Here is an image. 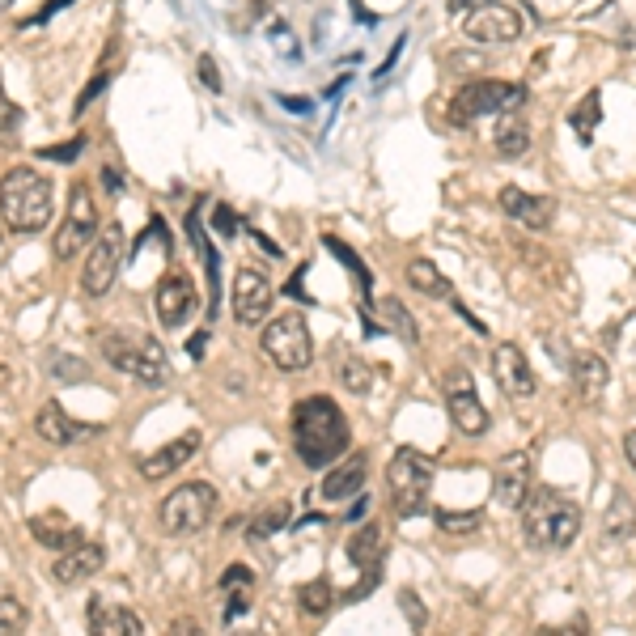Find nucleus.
Returning <instances> with one entry per match:
<instances>
[{
  "label": "nucleus",
  "instance_id": "1",
  "mask_svg": "<svg viewBox=\"0 0 636 636\" xmlns=\"http://www.w3.org/2000/svg\"><path fill=\"white\" fill-rule=\"evenodd\" d=\"M293 450L310 471H327L348 450L352 429L331 395H306L293 403Z\"/></svg>",
  "mask_w": 636,
  "mask_h": 636
},
{
  "label": "nucleus",
  "instance_id": "2",
  "mask_svg": "<svg viewBox=\"0 0 636 636\" xmlns=\"http://www.w3.org/2000/svg\"><path fill=\"white\" fill-rule=\"evenodd\" d=\"M51 212H56V191H51L47 174H39L34 166H13L0 179V221L9 234H43L51 225Z\"/></svg>",
  "mask_w": 636,
  "mask_h": 636
},
{
  "label": "nucleus",
  "instance_id": "3",
  "mask_svg": "<svg viewBox=\"0 0 636 636\" xmlns=\"http://www.w3.org/2000/svg\"><path fill=\"white\" fill-rule=\"evenodd\" d=\"M581 530V505L564 492L543 488L522 505V539L539 552H564Z\"/></svg>",
  "mask_w": 636,
  "mask_h": 636
},
{
  "label": "nucleus",
  "instance_id": "4",
  "mask_svg": "<svg viewBox=\"0 0 636 636\" xmlns=\"http://www.w3.org/2000/svg\"><path fill=\"white\" fill-rule=\"evenodd\" d=\"M98 348H102V361L119 369V374H132L136 382L145 386H162L170 378V365H166V348L153 340V335H140V331H102L98 335Z\"/></svg>",
  "mask_w": 636,
  "mask_h": 636
},
{
  "label": "nucleus",
  "instance_id": "5",
  "mask_svg": "<svg viewBox=\"0 0 636 636\" xmlns=\"http://www.w3.org/2000/svg\"><path fill=\"white\" fill-rule=\"evenodd\" d=\"M386 484H391V505L399 518L429 514V492H433V463L412 446H399L395 458L386 463Z\"/></svg>",
  "mask_w": 636,
  "mask_h": 636
},
{
  "label": "nucleus",
  "instance_id": "6",
  "mask_svg": "<svg viewBox=\"0 0 636 636\" xmlns=\"http://www.w3.org/2000/svg\"><path fill=\"white\" fill-rule=\"evenodd\" d=\"M526 85L518 81H467L463 90L450 98V123L454 128H471L484 115H505L526 106Z\"/></svg>",
  "mask_w": 636,
  "mask_h": 636
},
{
  "label": "nucleus",
  "instance_id": "7",
  "mask_svg": "<svg viewBox=\"0 0 636 636\" xmlns=\"http://www.w3.org/2000/svg\"><path fill=\"white\" fill-rule=\"evenodd\" d=\"M212 514H217V488L204 484V480H191L183 488H174L162 501V530L174 539L200 535V530L212 522Z\"/></svg>",
  "mask_w": 636,
  "mask_h": 636
},
{
  "label": "nucleus",
  "instance_id": "8",
  "mask_svg": "<svg viewBox=\"0 0 636 636\" xmlns=\"http://www.w3.org/2000/svg\"><path fill=\"white\" fill-rule=\"evenodd\" d=\"M263 352H268V361L276 369H285V374H302L310 369L314 361V340H310V327L302 314H280L272 318L268 327H263Z\"/></svg>",
  "mask_w": 636,
  "mask_h": 636
},
{
  "label": "nucleus",
  "instance_id": "9",
  "mask_svg": "<svg viewBox=\"0 0 636 636\" xmlns=\"http://www.w3.org/2000/svg\"><path fill=\"white\" fill-rule=\"evenodd\" d=\"M98 204H94V187L90 183H73L68 187V212H64V225L56 242H51V255H56L60 263L64 259H77L85 246H90L98 238Z\"/></svg>",
  "mask_w": 636,
  "mask_h": 636
},
{
  "label": "nucleus",
  "instance_id": "10",
  "mask_svg": "<svg viewBox=\"0 0 636 636\" xmlns=\"http://www.w3.org/2000/svg\"><path fill=\"white\" fill-rule=\"evenodd\" d=\"M119 268H123V229L111 221V225L98 229V238L90 242V255H85V263H81V293L90 297V302L106 297L115 285Z\"/></svg>",
  "mask_w": 636,
  "mask_h": 636
},
{
  "label": "nucleus",
  "instance_id": "11",
  "mask_svg": "<svg viewBox=\"0 0 636 636\" xmlns=\"http://www.w3.org/2000/svg\"><path fill=\"white\" fill-rule=\"evenodd\" d=\"M458 26H463L467 39L475 43H492V47H501V43H518L522 39V13L514 5H505V0H488V5L480 9H471L467 17H458Z\"/></svg>",
  "mask_w": 636,
  "mask_h": 636
},
{
  "label": "nucleus",
  "instance_id": "12",
  "mask_svg": "<svg viewBox=\"0 0 636 636\" xmlns=\"http://www.w3.org/2000/svg\"><path fill=\"white\" fill-rule=\"evenodd\" d=\"M446 408H450V420L454 429L463 437H484L488 433V408L480 403V395H475L471 386V374H463V369H454L450 382H446Z\"/></svg>",
  "mask_w": 636,
  "mask_h": 636
},
{
  "label": "nucleus",
  "instance_id": "13",
  "mask_svg": "<svg viewBox=\"0 0 636 636\" xmlns=\"http://www.w3.org/2000/svg\"><path fill=\"white\" fill-rule=\"evenodd\" d=\"M191 310H196V285H191V276L166 272L153 289V314H157V323H162V331L183 327Z\"/></svg>",
  "mask_w": 636,
  "mask_h": 636
},
{
  "label": "nucleus",
  "instance_id": "14",
  "mask_svg": "<svg viewBox=\"0 0 636 636\" xmlns=\"http://www.w3.org/2000/svg\"><path fill=\"white\" fill-rule=\"evenodd\" d=\"M272 280L255 268H238L234 276V318L242 327H259L272 310Z\"/></svg>",
  "mask_w": 636,
  "mask_h": 636
},
{
  "label": "nucleus",
  "instance_id": "15",
  "mask_svg": "<svg viewBox=\"0 0 636 636\" xmlns=\"http://www.w3.org/2000/svg\"><path fill=\"white\" fill-rule=\"evenodd\" d=\"M492 378L509 399H530L535 395V369H530L526 352L518 344H497L492 348Z\"/></svg>",
  "mask_w": 636,
  "mask_h": 636
},
{
  "label": "nucleus",
  "instance_id": "16",
  "mask_svg": "<svg viewBox=\"0 0 636 636\" xmlns=\"http://www.w3.org/2000/svg\"><path fill=\"white\" fill-rule=\"evenodd\" d=\"M34 433H39L43 441H51V446H77V441H90L98 433V424L77 420L73 412L51 399L39 408V416H34Z\"/></svg>",
  "mask_w": 636,
  "mask_h": 636
},
{
  "label": "nucleus",
  "instance_id": "17",
  "mask_svg": "<svg viewBox=\"0 0 636 636\" xmlns=\"http://www.w3.org/2000/svg\"><path fill=\"white\" fill-rule=\"evenodd\" d=\"M530 497V454H505L492 475V501L501 509H522Z\"/></svg>",
  "mask_w": 636,
  "mask_h": 636
},
{
  "label": "nucleus",
  "instance_id": "18",
  "mask_svg": "<svg viewBox=\"0 0 636 636\" xmlns=\"http://www.w3.org/2000/svg\"><path fill=\"white\" fill-rule=\"evenodd\" d=\"M200 429H191V433H183L179 441H170V446H162V450H153V454H145L140 458V475H145L149 484H157V480H170L174 471H183L191 458H196V450H200Z\"/></svg>",
  "mask_w": 636,
  "mask_h": 636
},
{
  "label": "nucleus",
  "instance_id": "19",
  "mask_svg": "<svg viewBox=\"0 0 636 636\" xmlns=\"http://www.w3.org/2000/svg\"><path fill=\"white\" fill-rule=\"evenodd\" d=\"M365 480H369V458L365 454H348L344 463H331V471L323 475V488H318V497H323L327 505L352 501V497H361Z\"/></svg>",
  "mask_w": 636,
  "mask_h": 636
},
{
  "label": "nucleus",
  "instance_id": "20",
  "mask_svg": "<svg viewBox=\"0 0 636 636\" xmlns=\"http://www.w3.org/2000/svg\"><path fill=\"white\" fill-rule=\"evenodd\" d=\"M501 212L514 217L518 225L535 229V234H543V229L556 221V200L530 196V191H522V187H501Z\"/></svg>",
  "mask_w": 636,
  "mask_h": 636
},
{
  "label": "nucleus",
  "instance_id": "21",
  "mask_svg": "<svg viewBox=\"0 0 636 636\" xmlns=\"http://www.w3.org/2000/svg\"><path fill=\"white\" fill-rule=\"evenodd\" d=\"M102 564H106L102 543H73L68 552H56L51 577H56L60 586H81V581H90V577L102 569Z\"/></svg>",
  "mask_w": 636,
  "mask_h": 636
},
{
  "label": "nucleus",
  "instance_id": "22",
  "mask_svg": "<svg viewBox=\"0 0 636 636\" xmlns=\"http://www.w3.org/2000/svg\"><path fill=\"white\" fill-rule=\"evenodd\" d=\"M26 530L34 535V543L47 547V552H68L73 543H81L77 522L68 518V514H60V509H43V514H34L26 522Z\"/></svg>",
  "mask_w": 636,
  "mask_h": 636
},
{
  "label": "nucleus",
  "instance_id": "23",
  "mask_svg": "<svg viewBox=\"0 0 636 636\" xmlns=\"http://www.w3.org/2000/svg\"><path fill=\"white\" fill-rule=\"evenodd\" d=\"M85 620H90V632H102V636H140L145 632V624H140V615L132 607L102 603V598H94V603L85 607Z\"/></svg>",
  "mask_w": 636,
  "mask_h": 636
},
{
  "label": "nucleus",
  "instance_id": "24",
  "mask_svg": "<svg viewBox=\"0 0 636 636\" xmlns=\"http://www.w3.org/2000/svg\"><path fill=\"white\" fill-rule=\"evenodd\" d=\"M386 547H391V539H386V526L369 522V526H361V530H352V539H348V560L357 564V569H374V573H382Z\"/></svg>",
  "mask_w": 636,
  "mask_h": 636
},
{
  "label": "nucleus",
  "instance_id": "25",
  "mask_svg": "<svg viewBox=\"0 0 636 636\" xmlns=\"http://www.w3.org/2000/svg\"><path fill=\"white\" fill-rule=\"evenodd\" d=\"M573 378H577L581 399L598 403V395H603L607 382H611V369H607V361L598 357V352H577V357H573Z\"/></svg>",
  "mask_w": 636,
  "mask_h": 636
},
{
  "label": "nucleus",
  "instance_id": "26",
  "mask_svg": "<svg viewBox=\"0 0 636 636\" xmlns=\"http://www.w3.org/2000/svg\"><path fill=\"white\" fill-rule=\"evenodd\" d=\"M408 285L424 297H437V302H454V285L441 276V268L433 259H412L408 263Z\"/></svg>",
  "mask_w": 636,
  "mask_h": 636
},
{
  "label": "nucleus",
  "instance_id": "27",
  "mask_svg": "<svg viewBox=\"0 0 636 636\" xmlns=\"http://www.w3.org/2000/svg\"><path fill=\"white\" fill-rule=\"evenodd\" d=\"M603 530H607L611 543H624V539L636 535V505L624 497V492H615V501H611L607 518H603Z\"/></svg>",
  "mask_w": 636,
  "mask_h": 636
},
{
  "label": "nucleus",
  "instance_id": "28",
  "mask_svg": "<svg viewBox=\"0 0 636 636\" xmlns=\"http://www.w3.org/2000/svg\"><path fill=\"white\" fill-rule=\"evenodd\" d=\"M497 153H501V162H518V157H526V149H530V128L522 119H505V123H497Z\"/></svg>",
  "mask_w": 636,
  "mask_h": 636
},
{
  "label": "nucleus",
  "instance_id": "29",
  "mask_svg": "<svg viewBox=\"0 0 636 636\" xmlns=\"http://www.w3.org/2000/svg\"><path fill=\"white\" fill-rule=\"evenodd\" d=\"M187 238H191V246L200 251V259H204V272H208V285H212V314H217V255H212V246H208V238H204V221L196 217V208L187 212Z\"/></svg>",
  "mask_w": 636,
  "mask_h": 636
},
{
  "label": "nucleus",
  "instance_id": "30",
  "mask_svg": "<svg viewBox=\"0 0 636 636\" xmlns=\"http://www.w3.org/2000/svg\"><path fill=\"white\" fill-rule=\"evenodd\" d=\"M569 123H573V128H577V136H581V145H590V140H594V128H598V123H603V98H598V94L590 90L586 98H581V102L573 106V115H569Z\"/></svg>",
  "mask_w": 636,
  "mask_h": 636
},
{
  "label": "nucleus",
  "instance_id": "31",
  "mask_svg": "<svg viewBox=\"0 0 636 636\" xmlns=\"http://www.w3.org/2000/svg\"><path fill=\"white\" fill-rule=\"evenodd\" d=\"M382 318H386V327H391L403 344H420V327H416V318L408 314V306H403L399 297H382Z\"/></svg>",
  "mask_w": 636,
  "mask_h": 636
},
{
  "label": "nucleus",
  "instance_id": "32",
  "mask_svg": "<svg viewBox=\"0 0 636 636\" xmlns=\"http://www.w3.org/2000/svg\"><path fill=\"white\" fill-rule=\"evenodd\" d=\"M335 603V586L327 577H318V581H306V586H297V607H302L306 615H327Z\"/></svg>",
  "mask_w": 636,
  "mask_h": 636
},
{
  "label": "nucleus",
  "instance_id": "33",
  "mask_svg": "<svg viewBox=\"0 0 636 636\" xmlns=\"http://www.w3.org/2000/svg\"><path fill=\"white\" fill-rule=\"evenodd\" d=\"M340 382H344V391L352 395H369V386H374V369H369V361L361 357H340Z\"/></svg>",
  "mask_w": 636,
  "mask_h": 636
},
{
  "label": "nucleus",
  "instance_id": "34",
  "mask_svg": "<svg viewBox=\"0 0 636 636\" xmlns=\"http://www.w3.org/2000/svg\"><path fill=\"white\" fill-rule=\"evenodd\" d=\"M289 514H293V505H289V501H276V505H268V509H263V514L251 522V539H272L276 530H285Z\"/></svg>",
  "mask_w": 636,
  "mask_h": 636
},
{
  "label": "nucleus",
  "instance_id": "35",
  "mask_svg": "<svg viewBox=\"0 0 636 636\" xmlns=\"http://www.w3.org/2000/svg\"><path fill=\"white\" fill-rule=\"evenodd\" d=\"M323 246H327L331 255H340V263H344L352 276H357V285H361V289H369V280H374V276H369V268L357 259V251H352V246H344L340 238H331V234H323Z\"/></svg>",
  "mask_w": 636,
  "mask_h": 636
},
{
  "label": "nucleus",
  "instance_id": "36",
  "mask_svg": "<svg viewBox=\"0 0 636 636\" xmlns=\"http://www.w3.org/2000/svg\"><path fill=\"white\" fill-rule=\"evenodd\" d=\"M437 526L446 530V535H471V530L484 526V514L480 509H471V514H454V509H437Z\"/></svg>",
  "mask_w": 636,
  "mask_h": 636
},
{
  "label": "nucleus",
  "instance_id": "37",
  "mask_svg": "<svg viewBox=\"0 0 636 636\" xmlns=\"http://www.w3.org/2000/svg\"><path fill=\"white\" fill-rule=\"evenodd\" d=\"M22 119H26V111H22V106H17V102L5 94V77H0V140H5V145L17 136V128H22Z\"/></svg>",
  "mask_w": 636,
  "mask_h": 636
},
{
  "label": "nucleus",
  "instance_id": "38",
  "mask_svg": "<svg viewBox=\"0 0 636 636\" xmlns=\"http://www.w3.org/2000/svg\"><path fill=\"white\" fill-rule=\"evenodd\" d=\"M26 628H30L26 603H17V598H0V632L13 636V632H26Z\"/></svg>",
  "mask_w": 636,
  "mask_h": 636
},
{
  "label": "nucleus",
  "instance_id": "39",
  "mask_svg": "<svg viewBox=\"0 0 636 636\" xmlns=\"http://www.w3.org/2000/svg\"><path fill=\"white\" fill-rule=\"evenodd\" d=\"M47 374L60 378V382H81V378H85V365H81L77 357H51Z\"/></svg>",
  "mask_w": 636,
  "mask_h": 636
},
{
  "label": "nucleus",
  "instance_id": "40",
  "mask_svg": "<svg viewBox=\"0 0 636 636\" xmlns=\"http://www.w3.org/2000/svg\"><path fill=\"white\" fill-rule=\"evenodd\" d=\"M268 39L276 43V51H280V56H285V60H297V56H302V43H297V39H293V34H289V26H285V22H276V26L268 30Z\"/></svg>",
  "mask_w": 636,
  "mask_h": 636
},
{
  "label": "nucleus",
  "instance_id": "41",
  "mask_svg": "<svg viewBox=\"0 0 636 636\" xmlns=\"http://www.w3.org/2000/svg\"><path fill=\"white\" fill-rule=\"evenodd\" d=\"M212 229H217L221 238H234L238 229H242V221H238V212L229 208V204H217V212H212Z\"/></svg>",
  "mask_w": 636,
  "mask_h": 636
},
{
  "label": "nucleus",
  "instance_id": "42",
  "mask_svg": "<svg viewBox=\"0 0 636 636\" xmlns=\"http://www.w3.org/2000/svg\"><path fill=\"white\" fill-rule=\"evenodd\" d=\"M106 81H111V68H102V73H98V77H94V81L81 90V98H77V106H73L77 115H85V111H90V102H94V98L106 90Z\"/></svg>",
  "mask_w": 636,
  "mask_h": 636
},
{
  "label": "nucleus",
  "instance_id": "43",
  "mask_svg": "<svg viewBox=\"0 0 636 636\" xmlns=\"http://www.w3.org/2000/svg\"><path fill=\"white\" fill-rule=\"evenodd\" d=\"M225 594L234 598V603H225V624H229V620H238L242 611H251V586H229Z\"/></svg>",
  "mask_w": 636,
  "mask_h": 636
},
{
  "label": "nucleus",
  "instance_id": "44",
  "mask_svg": "<svg viewBox=\"0 0 636 636\" xmlns=\"http://www.w3.org/2000/svg\"><path fill=\"white\" fill-rule=\"evenodd\" d=\"M85 149V136H73L68 145H56V149H39V157H47V162H77V153Z\"/></svg>",
  "mask_w": 636,
  "mask_h": 636
},
{
  "label": "nucleus",
  "instance_id": "45",
  "mask_svg": "<svg viewBox=\"0 0 636 636\" xmlns=\"http://www.w3.org/2000/svg\"><path fill=\"white\" fill-rule=\"evenodd\" d=\"M200 81H204V90H212V94H221V73H217V60L212 56H200Z\"/></svg>",
  "mask_w": 636,
  "mask_h": 636
},
{
  "label": "nucleus",
  "instance_id": "46",
  "mask_svg": "<svg viewBox=\"0 0 636 636\" xmlns=\"http://www.w3.org/2000/svg\"><path fill=\"white\" fill-rule=\"evenodd\" d=\"M68 5H73V0H47V5H43L39 13H34V17H30V22H22V26H43V22H47V17H51V13H60V9H68Z\"/></svg>",
  "mask_w": 636,
  "mask_h": 636
},
{
  "label": "nucleus",
  "instance_id": "47",
  "mask_svg": "<svg viewBox=\"0 0 636 636\" xmlns=\"http://www.w3.org/2000/svg\"><path fill=\"white\" fill-rule=\"evenodd\" d=\"M399 603H403V611H408V620L420 628V624H424V607L416 603V594H412V590H403V594H399Z\"/></svg>",
  "mask_w": 636,
  "mask_h": 636
},
{
  "label": "nucleus",
  "instance_id": "48",
  "mask_svg": "<svg viewBox=\"0 0 636 636\" xmlns=\"http://www.w3.org/2000/svg\"><path fill=\"white\" fill-rule=\"evenodd\" d=\"M102 187L111 191V196H123V179H119L115 166H102Z\"/></svg>",
  "mask_w": 636,
  "mask_h": 636
},
{
  "label": "nucleus",
  "instance_id": "49",
  "mask_svg": "<svg viewBox=\"0 0 636 636\" xmlns=\"http://www.w3.org/2000/svg\"><path fill=\"white\" fill-rule=\"evenodd\" d=\"M480 5H488V0H446V9H450V17H467L471 9H480Z\"/></svg>",
  "mask_w": 636,
  "mask_h": 636
},
{
  "label": "nucleus",
  "instance_id": "50",
  "mask_svg": "<svg viewBox=\"0 0 636 636\" xmlns=\"http://www.w3.org/2000/svg\"><path fill=\"white\" fill-rule=\"evenodd\" d=\"M403 43H408V34H399V39H395V47H391V56H386V60H382V68H378V77H386V73H391V68H395V60L403 56Z\"/></svg>",
  "mask_w": 636,
  "mask_h": 636
},
{
  "label": "nucleus",
  "instance_id": "51",
  "mask_svg": "<svg viewBox=\"0 0 636 636\" xmlns=\"http://www.w3.org/2000/svg\"><path fill=\"white\" fill-rule=\"evenodd\" d=\"M620 47H624V51H632V56H636V22H628V26H624V34H620Z\"/></svg>",
  "mask_w": 636,
  "mask_h": 636
},
{
  "label": "nucleus",
  "instance_id": "52",
  "mask_svg": "<svg viewBox=\"0 0 636 636\" xmlns=\"http://www.w3.org/2000/svg\"><path fill=\"white\" fill-rule=\"evenodd\" d=\"M624 454H628V463H632V471H636V429L624 433Z\"/></svg>",
  "mask_w": 636,
  "mask_h": 636
},
{
  "label": "nucleus",
  "instance_id": "53",
  "mask_svg": "<svg viewBox=\"0 0 636 636\" xmlns=\"http://www.w3.org/2000/svg\"><path fill=\"white\" fill-rule=\"evenodd\" d=\"M280 102H285L289 111H310V102H302V98H280Z\"/></svg>",
  "mask_w": 636,
  "mask_h": 636
},
{
  "label": "nucleus",
  "instance_id": "54",
  "mask_svg": "<svg viewBox=\"0 0 636 636\" xmlns=\"http://www.w3.org/2000/svg\"><path fill=\"white\" fill-rule=\"evenodd\" d=\"M5 382H9V369H5V365H0V386H5Z\"/></svg>",
  "mask_w": 636,
  "mask_h": 636
},
{
  "label": "nucleus",
  "instance_id": "55",
  "mask_svg": "<svg viewBox=\"0 0 636 636\" xmlns=\"http://www.w3.org/2000/svg\"><path fill=\"white\" fill-rule=\"evenodd\" d=\"M263 5H268V0H251V9H255V13H259V9H263Z\"/></svg>",
  "mask_w": 636,
  "mask_h": 636
},
{
  "label": "nucleus",
  "instance_id": "56",
  "mask_svg": "<svg viewBox=\"0 0 636 636\" xmlns=\"http://www.w3.org/2000/svg\"><path fill=\"white\" fill-rule=\"evenodd\" d=\"M5 9H13V0H0V13H5Z\"/></svg>",
  "mask_w": 636,
  "mask_h": 636
}]
</instances>
